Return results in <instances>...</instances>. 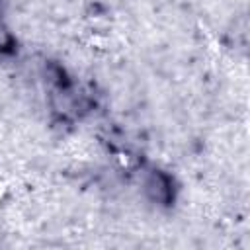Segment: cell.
<instances>
[{
	"label": "cell",
	"mask_w": 250,
	"mask_h": 250,
	"mask_svg": "<svg viewBox=\"0 0 250 250\" xmlns=\"http://www.w3.org/2000/svg\"><path fill=\"white\" fill-rule=\"evenodd\" d=\"M6 193H8V186H6V182L0 180V207H2V203L6 199Z\"/></svg>",
	"instance_id": "obj_1"
}]
</instances>
